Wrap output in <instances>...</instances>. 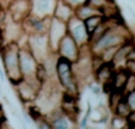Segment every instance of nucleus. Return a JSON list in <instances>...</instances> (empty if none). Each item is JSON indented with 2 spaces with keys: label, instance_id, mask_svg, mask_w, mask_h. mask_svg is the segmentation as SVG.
<instances>
[{
  "label": "nucleus",
  "instance_id": "nucleus-24",
  "mask_svg": "<svg viewBox=\"0 0 135 129\" xmlns=\"http://www.w3.org/2000/svg\"><path fill=\"white\" fill-rule=\"evenodd\" d=\"M126 101L128 102L130 109L135 110V90H133V91L126 93Z\"/></svg>",
  "mask_w": 135,
  "mask_h": 129
},
{
  "label": "nucleus",
  "instance_id": "nucleus-9",
  "mask_svg": "<svg viewBox=\"0 0 135 129\" xmlns=\"http://www.w3.org/2000/svg\"><path fill=\"white\" fill-rule=\"evenodd\" d=\"M115 65L110 61V62H104L102 65V66L99 67V69H97V71L93 73V77H94V81L97 84H104L107 83V81L111 80L112 78V74H114L115 72Z\"/></svg>",
  "mask_w": 135,
  "mask_h": 129
},
{
  "label": "nucleus",
  "instance_id": "nucleus-5",
  "mask_svg": "<svg viewBox=\"0 0 135 129\" xmlns=\"http://www.w3.org/2000/svg\"><path fill=\"white\" fill-rule=\"evenodd\" d=\"M38 61L35 59L29 48L19 47V67L23 77L35 75V68Z\"/></svg>",
  "mask_w": 135,
  "mask_h": 129
},
{
  "label": "nucleus",
  "instance_id": "nucleus-34",
  "mask_svg": "<svg viewBox=\"0 0 135 129\" xmlns=\"http://www.w3.org/2000/svg\"><path fill=\"white\" fill-rule=\"evenodd\" d=\"M132 15H133V16H134V18H135V12H132Z\"/></svg>",
  "mask_w": 135,
  "mask_h": 129
},
{
  "label": "nucleus",
  "instance_id": "nucleus-21",
  "mask_svg": "<svg viewBox=\"0 0 135 129\" xmlns=\"http://www.w3.org/2000/svg\"><path fill=\"white\" fill-rule=\"evenodd\" d=\"M111 126L112 128H127V122H126L124 117L115 115L111 120Z\"/></svg>",
  "mask_w": 135,
  "mask_h": 129
},
{
  "label": "nucleus",
  "instance_id": "nucleus-3",
  "mask_svg": "<svg viewBox=\"0 0 135 129\" xmlns=\"http://www.w3.org/2000/svg\"><path fill=\"white\" fill-rule=\"evenodd\" d=\"M67 24V32L74 38L78 46H81L84 43H89V34L84 25V22L75 16H72L66 22Z\"/></svg>",
  "mask_w": 135,
  "mask_h": 129
},
{
  "label": "nucleus",
  "instance_id": "nucleus-30",
  "mask_svg": "<svg viewBox=\"0 0 135 129\" xmlns=\"http://www.w3.org/2000/svg\"><path fill=\"white\" fill-rule=\"evenodd\" d=\"M89 89L91 90V91H92V93H93V94H99V93H100V87H99V86L91 85V86H90V87H89Z\"/></svg>",
  "mask_w": 135,
  "mask_h": 129
},
{
  "label": "nucleus",
  "instance_id": "nucleus-1",
  "mask_svg": "<svg viewBox=\"0 0 135 129\" xmlns=\"http://www.w3.org/2000/svg\"><path fill=\"white\" fill-rule=\"evenodd\" d=\"M0 55L7 78L12 85H17L24 78L19 67V46L17 42H10L0 48Z\"/></svg>",
  "mask_w": 135,
  "mask_h": 129
},
{
  "label": "nucleus",
  "instance_id": "nucleus-15",
  "mask_svg": "<svg viewBox=\"0 0 135 129\" xmlns=\"http://www.w3.org/2000/svg\"><path fill=\"white\" fill-rule=\"evenodd\" d=\"M124 92H120V91H111L108 94V105H109L110 110L112 112L115 111V108L117 106V104L120 103V101L124 97Z\"/></svg>",
  "mask_w": 135,
  "mask_h": 129
},
{
  "label": "nucleus",
  "instance_id": "nucleus-28",
  "mask_svg": "<svg viewBox=\"0 0 135 129\" xmlns=\"http://www.w3.org/2000/svg\"><path fill=\"white\" fill-rule=\"evenodd\" d=\"M13 0H0V6L3 8H8V6L12 4Z\"/></svg>",
  "mask_w": 135,
  "mask_h": 129
},
{
  "label": "nucleus",
  "instance_id": "nucleus-26",
  "mask_svg": "<svg viewBox=\"0 0 135 129\" xmlns=\"http://www.w3.org/2000/svg\"><path fill=\"white\" fill-rule=\"evenodd\" d=\"M124 67L128 69V72L132 74H135V61L134 60H126Z\"/></svg>",
  "mask_w": 135,
  "mask_h": 129
},
{
  "label": "nucleus",
  "instance_id": "nucleus-31",
  "mask_svg": "<svg viewBox=\"0 0 135 129\" xmlns=\"http://www.w3.org/2000/svg\"><path fill=\"white\" fill-rule=\"evenodd\" d=\"M4 40H5V37H4V30L0 28V48L4 46Z\"/></svg>",
  "mask_w": 135,
  "mask_h": 129
},
{
  "label": "nucleus",
  "instance_id": "nucleus-19",
  "mask_svg": "<svg viewBox=\"0 0 135 129\" xmlns=\"http://www.w3.org/2000/svg\"><path fill=\"white\" fill-rule=\"evenodd\" d=\"M104 63V60L102 59V56L99 54H92L91 56V69H92V74L94 72L99 69V67Z\"/></svg>",
  "mask_w": 135,
  "mask_h": 129
},
{
  "label": "nucleus",
  "instance_id": "nucleus-6",
  "mask_svg": "<svg viewBox=\"0 0 135 129\" xmlns=\"http://www.w3.org/2000/svg\"><path fill=\"white\" fill-rule=\"evenodd\" d=\"M11 19L17 23H22L24 18L31 13V1L30 0H13L8 6Z\"/></svg>",
  "mask_w": 135,
  "mask_h": 129
},
{
  "label": "nucleus",
  "instance_id": "nucleus-35",
  "mask_svg": "<svg viewBox=\"0 0 135 129\" xmlns=\"http://www.w3.org/2000/svg\"><path fill=\"white\" fill-rule=\"evenodd\" d=\"M0 108H1V105H0Z\"/></svg>",
  "mask_w": 135,
  "mask_h": 129
},
{
  "label": "nucleus",
  "instance_id": "nucleus-27",
  "mask_svg": "<svg viewBox=\"0 0 135 129\" xmlns=\"http://www.w3.org/2000/svg\"><path fill=\"white\" fill-rule=\"evenodd\" d=\"M65 1H66L67 4H69L73 8H75L76 6H79V5H81V4L86 3V0H65Z\"/></svg>",
  "mask_w": 135,
  "mask_h": 129
},
{
  "label": "nucleus",
  "instance_id": "nucleus-29",
  "mask_svg": "<svg viewBox=\"0 0 135 129\" xmlns=\"http://www.w3.org/2000/svg\"><path fill=\"white\" fill-rule=\"evenodd\" d=\"M126 60H134L135 61V44L133 46L132 50H130L129 54L127 55V59H126Z\"/></svg>",
  "mask_w": 135,
  "mask_h": 129
},
{
  "label": "nucleus",
  "instance_id": "nucleus-23",
  "mask_svg": "<svg viewBox=\"0 0 135 129\" xmlns=\"http://www.w3.org/2000/svg\"><path fill=\"white\" fill-rule=\"evenodd\" d=\"M133 90H135V74H132V73H130L129 78H128L127 84H126L124 93H127V92L133 91Z\"/></svg>",
  "mask_w": 135,
  "mask_h": 129
},
{
  "label": "nucleus",
  "instance_id": "nucleus-12",
  "mask_svg": "<svg viewBox=\"0 0 135 129\" xmlns=\"http://www.w3.org/2000/svg\"><path fill=\"white\" fill-rule=\"evenodd\" d=\"M108 29H110L109 24H108L107 18H104V19L94 28V30L89 35V43L90 44H93V43L98 42V41L103 37V35L108 31Z\"/></svg>",
  "mask_w": 135,
  "mask_h": 129
},
{
  "label": "nucleus",
  "instance_id": "nucleus-7",
  "mask_svg": "<svg viewBox=\"0 0 135 129\" xmlns=\"http://www.w3.org/2000/svg\"><path fill=\"white\" fill-rule=\"evenodd\" d=\"M57 0H32L31 1V13L37 17H47L49 16V11L55 8Z\"/></svg>",
  "mask_w": 135,
  "mask_h": 129
},
{
  "label": "nucleus",
  "instance_id": "nucleus-22",
  "mask_svg": "<svg viewBox=\"0 0 135 129\" xmlns=\"http://www.w3.org/2000/svg\"><path fill=\"white\" fill-rule=\"evenodd\" d=\"M29 115H30V117L33 120V121H36V120H38V118H41L43 115H42V112H41V109L38 108V106H36V105H32V106H29Z\"/></svg>",
  "mask_w": 135,
  "mask_h": 129
},
{
  "label": "nucleus",
  "instance_id": "nucleus-18",
  "mask_svg": "<svg viewBox=\"0 0 135 129\" xmlns=\"http://www.w3.org/2000/svg\"><path fill=\"white\" fill-rule=\"evenodd\" d=\"M51 128H56V129L69 128V120L65 115H62L61 117H59V118H56L54 122H51Z\"/></svg>",
  "mask_w": 135,
  "mask_h": 129
},
{
  "label": "nucleus",
  "instance_id": "nucleus-10",
  "mask_svg": "<svg viewBox=\"0 0 135 129\" xmlns=\"http://www.w3.org/2000/svg\"><path fill=\"white\" fill-rule=\"evenodd\" d=\"M73 15H74V8L69 4H67L65 0H57L56 1L53 17L57 18V19L62 20V22H67Z\"/></svg>",
  "mask_w": 135,
  "mask_h": 129
},
{
  "label": "nucleus",
  "instance_id": "nucleus-33",
  "mask_svg": "<svg viewBox=\"0 0 135 129\" xmlns=\"http://www.w3.org/2000/svg\"><path fill=\"white\" fill-rule=\"evenodd\" d=\"M6 117H5V114H4V111H3V108H0V120H5Z\"/></svg>",
  "mask_w": 135,
  "mask_h": 129
},
{
  "label": "nucleus",
  "instance_id": "nucleus-4",
  "mask_svg": "<svg viewBox=\"0 0 135 129\" xmlns=\"http://www.w3.org/2000/svg\"><path fill=\"white\" fill-rule=\"evenodd\" d=\"M60 108H61L65 116H66L72 123H75L76 117H78V115H79V112H80L76 96L71 94L65 91L61 97V105H60Z\"/></svg>",
  "mask_w": 135,
  "mask_h": 129
},
{
  "label": "nucleus",
  "instance_id": "nucleus-16",
  "mask_svg": "<svg viewBox=\"0 0 135 129\" xmlns=\"http://www.w3.org/2000/svg\"><path fill=\"white\" fill-rule=\"evenodd\" d=\"M130 111H132V109H130V106H129V104H128V102L126 101V94H124V97L121 99L120 103L117 104V106L115 108L114 114L117 115V116L124 117V118H126V117H127V115L129 114Z\"/></svg>",
  "mask_w": 135,
  "mask_h": 129
},
{
  "label": "nucleus",
  "instance_id": "nucleus-8",
  "mask_svg": "<svg viewBox=\"0 0 135 129\" xmlns=\"http://www.w3.org/2000/svg\"><path fill=\"white\" fill-rule=\"evenodd\" d=\"M130 73L128 72V69L126 67H116L115 72L112 74V91H120L124 92L126 84L128 81Z\"/></svg>",
  "mask_w": 135,
  "mask_h": 129
},
{
  "label": "nucleus",
  "instance_id": "nucleus-17",
  "mask_svg": "<svg viewBox=\"0 0 135 129\" xmlns=\"http://www.w3.org/2000/svg\"><path fill=\"white\" fill-rule=\"evenodd\" d=\"M35 78L37 79V80L40 81L41 84L46 83V81L49 79L48 71H47V68H46V66H44L43 62H37V65H36V68H35Z\"/></svg>",
  "mask_w": 135,
  "mask_h": 129
},
{
  "label": "nucleus",
  "instance_id": "nucleus-13",
  "mask_svg": "<svg viewBox=\"0 0 135 129\" xmlns=\"http://www.w3.org/2000/svg\"><path fill=\"white\" fill-rule=\"evenodd\" d=\"M99 13H100L99 11L93 8V7H91V6L87 5L86 3L76 6V7L74 8V16L81 20L86 19V18L91 17V16H93V15H99Z\"/></svg>",
  "mask_w": 135,
  "mask_h": 129
},
{
  "label": "nucleus",
  "instance_id": "nucleus-20",
  "mask_svg": "<svg viewBox=\"0 0 135 129\" xmlns=\"http://www.w3.org/2000/svg\"><path fill=\"white\" fill-rule=\"evenodd\" d=\"M110 1H114V0H86V4L90 5L91 7L100 11L108 3H110Z\"/></svg>",
  "mask_w": 135,
  "mask_h": 129
},
{
  "label": "nucleus",
  "instance_id": "nucleus-25",
  "mask_svg": "<svg viewBox=\"0 0 135 129\" xmlns=\"http://www.w3.org/2000/svg\"><path fill=\"white\" fill-rule=\"evenodd\" d=\"M127 128H135V110H132L126 117Z\"/></svg>",
  "mask_w": 135,
  "mask_h": 129
},
{
  "label": "nucleus",
  "instance_id": "nucleus-32",
  "mask_svg": "<svg viewBox=\"0 0 135 129\" xmlns=\"http://www.w3.org/2000/svg\"><path fill=\"white\" fill-rule=\"evenodd\" d=\"M0 81H1V83H4V81H5V75H4L1 68H0Z\"/></svg>",
  "mask_w": 135,
  "mask_h": 129
},
{
  "label": "nucleus",
  "instance_id": "nucleus-11",
  "mask_svg": "<svg viewBox=\"0 0 135 129\" xmlns=\"http://www.w3.org/2000/svg\"><path fill=\"white\" fill-rule=\"evenodd\" d=\"M134 44H135V42L133 40H130V41L123 43V44H121V46L118 47L116 53H115V55H114V58H112V61H111V62L115 65V67H117V66H120L121 63L126 62L127 55L129 54V51L132 50Z\"/></svg>",
  "mask_w": 135,
  "mask_h": 129
},
{
  "label": "nucleus",
  "instance_id": "nucleus-14",
  "mask_svg": "<svg viewBox=\"0 0 135 129\" xmlns=\"http://www.w3.org/2000/svg\"><path fill=\"white\" fill-rule=\"evenodd\" d=\"M103 19H104V17L99 13V15H93V16H91V17H89V18H86V19L83 20L85 28H86L87 34L90 35V34L94 30V28H96Z\"/></svg>",
  "mask_w": 135,
  "mask_h": 129
},
{
  "label": "nucleus",
  "instance_id": "nucleus-2",
  "mask_svg": "<svg viewBox=\"0 0 135 129\" xmlns=\"http://www.w3.org/2000/svg\"><path fill=\"white\" fill-rule=\"evenodd\" d=\"M56 55L68 59L69 61L74 62L79 55V46L74 41V38L68 32L60 40L57 48H56Z\"/></svg>",
  "mask_w": 135,
  "mask_h": 129
}]
</instances>
